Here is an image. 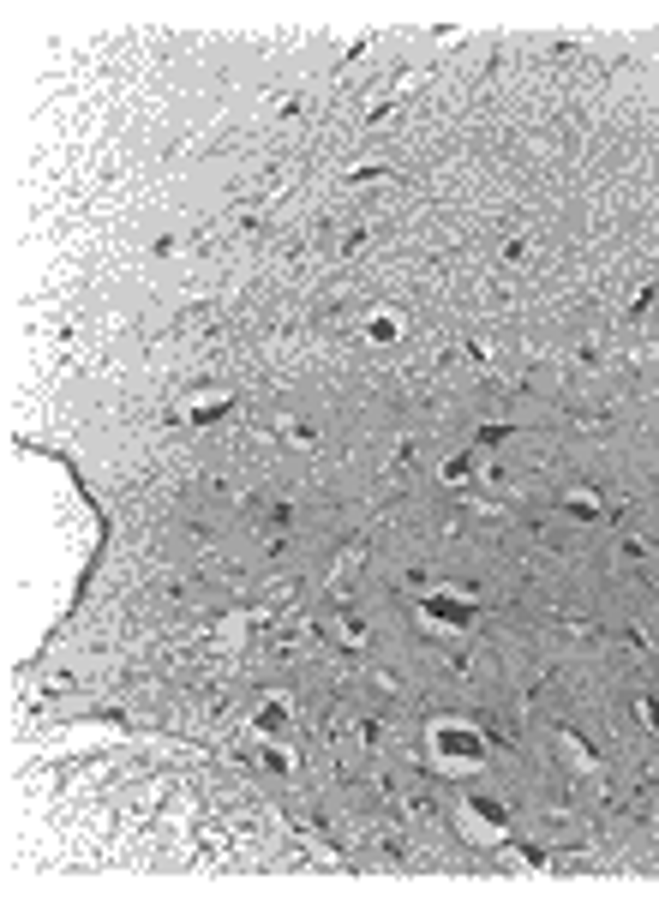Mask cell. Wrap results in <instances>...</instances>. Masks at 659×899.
Instances as JSON below:
<instances>
[{
  "label": "cell",
  "instance_id": "6da1fadb",
  "mask_svg": "<svg viewBox=\"0 0 659 899\" xmlns=\"http://www.w3.org/2000/svg\"><path fill=\"white\" fill-rule=\"evenodd\" d=\"M438 750H444L450 762H480V738L462 732V726H438Z\"/></svg>",
  "mask_w": 659,
  "mask_h": 899
}]
</instances>
